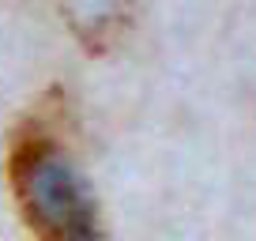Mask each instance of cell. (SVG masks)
<instances>
[{
  "mask_svg": "<svg viewBox=\"0 0 256 241\" xmlns=\"http://www.w3.org/2000/svg\"><path fill=\"white\" fill-rule=\"evenodd\" d=\"M49 120L53 110L23 120L12 140L8 177L19 215L38 241H106L94 192Z\"/></svg>",
  "mask_w": 256,
  "mask_h": 241,
  "instance_id": "obj_1",
  "label": "cell"
},
{
  "mask_svg": "<svg viewBox=\"0 0 256 241\" xmlns=\"http://www.w3.org/2000/svg\"><path fill=\"white\" fill-rule=\"evenodd\" d=\"M60 16L90 53H106L128 34L136 0H60Z\"/></svg>",
  "mask_w": 256,
  "mask_h": 241,
  "instance_id": "obj_2",
  "label": "cell"
}]
</instances>
